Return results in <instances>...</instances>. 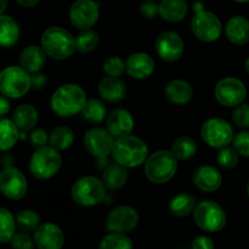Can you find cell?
Returning a JSON list of instances; mask_svg holds the SVG:
<instances>
[{
  "instance_id": "cell-2",
  "label": "cell",
  "mask_w": 249,
  "mask_h": 249,
  "mask_svg": "<svg viewBox=\"0 0 249 249\" xmlns=\"http://www.w3.org/2000/svg\"><path fill=\"white\" fill-rule=\"evenodd\" d=\"M41 48L46 56L53 60L62 61L71 57L77 50L75 38L62 27H49L41 36Z\"/></svg>"
},
{
  "instance_id": "cell-45",
  "label": "cell",
  "mask_w": 249,
  "mask_h": 249,
  "mask_svg": "<svg viewBox=\"0 0 249 249\" xmlns=\"http://www.w3.org/2000/svg\"><path fill=\"white\" fill-rule=\"evenodd\" d=\"M192 249H214V242L207 236H198L192 242Z\"/></svg>"
},
{
  "instance_id": "cell-30",
  "label": "cell",
  "mask_w": 249,
  "mask_h": 249,
  "mask_svg": "<svg viewBox=\"0 0 249 249\" xmlns=\"http://www.w3.org/2000/svg\"><path fill=\"white\" fill-rule=\"evenodd\" d=\"M19 139V129L14 121L0 118V151H9L16 145Z\"/></svg>"
},
{
  "instance_id": "cell-4",
  "label": "cell",
  "mask_w": 249,
  "mask_h": 249,
  "mask_svg": "<svg viewBox=\"0 0 249 249\" xmlns=\"http://www.w3.org/2000/svg\"><path fill=\"white\" fill-rule=\"evenodd\" d=\"M177 170L178 158L172 151H156L145 162V175L153 184H165L174 178Z\"/></svg>"
},
{
  "instance_id": "cell-33",
  "label": "cell",
  "mask_w": 249,
  "mask_h": 249,
  "mask_svg": "<svg viewBox=\"0 0 249 249\" xmlns=\"http://www.w3.org/2000/svg\"><path fill=\"white\" fill-rule=\"evenodd\" d=\"M172 151L175 157L180 160H189L197 153V145L190 136H180L173 142Z\"/></svg>"
},
{
  "instance_id": "cell-17",
  "label": "cell",
  "mask_w": 249,
  "mask_h": 249,
  "mask_svg": "<svg viewBox=\"0 0 249 249\" xmlns=\"http://www.w3.org/2000/svg\"><path fill=\"white\" fill-rule=\"evenodd\" d=\"M34 243L38 249H62L65 235L60 226L53 223H43L34 231Z\"/></svg>"
},
{
  "instance_id": "cell-31",
  "label": "cell",
  "mask_w": 249,
  "mask_h": 249,
  "mask_svg": "<svg viewBox=\"0 0 249 249\" xmlns=\"http://www.w3.org/2000/svg\"><path fill=\"white\" fill-rule=\"evenodd\" d=\"M83 118L91 124H99L106 119L107 107L101 100L90 99L87 100L82 109Z\"/></svg>"
},
{
  "instance_id": "cell-49",
  "label": "cell",
  "mask_w": 249,
  "mask_h": 249,
  "mask_svg": "<svg viewBox=\"0 0 249 249\" xmlns=\"http://www.w3.org/2000/svg\"><path fill=\"white\" fill-rule=\"evenodd\" d=\"M7 7V0H0V15L4 14Z\"/></svg>"
},
{
  "instance_id": "cell-5",
  "label": "cell",
  "mask_w": 249,
  "mask_h": 249,
  "mask_svg": "<svg viewBox=\"0 0 249 249\" xmlns=\"http://www.w3.org/2000/svg\"><path fill=\"white\" fill-rule=\"evenodd\" d=\"M194 10L195 15L191 19V31L195 36L204 43H213L218 40L223 31L218 16L213 12L204 10L201 1L195 2Z\"/></svg>"
},
{
  "instance_id": "cell-12",
  "label": "cell",
  "mask_w": 249,
  "mask_h": 249,
  "mask_svg": "<svg viewBox=\"0 0 249 249\" xmlns=\"http://www.w3.org/2000/svg\"><path fill=\"white\" fill-rule=\"evenodd\" d=\"M215 99L225 107H236L242 104L247 96V89L242 80L233 77L221 79L215 87Z\"/></svg>"
},
{
  "instance_id": "cell-16",
  "label": "cell",
  "mask_w": 249,
  "mask_h": 249,
  "mask_svg": "<svg viewBox=\"0 0 249 249\" xmlns=\"http://www.w3.org/2000/svg\"><path fill=\"white\" fill-rule=\"evenodd\" d=\"M158 56L167 62H177L185 51V44L177 32L167 31L160 33L155 41Z\"/></svg>"
},
{
  "instance_id": "cell-42",
  "label": "cell",
  "mask_w": 249,
  "mask_h": 249,
  "mask_svg": "<svg viewBox=\"0 0 249 249\" xmlns=\"http://www.w3.org/2000/svg\"><path fill=\"white\" fill-rule=\"evenodd\" d=\"M36 243H34V238H32L28 235V232H16L11 240V247L12 249H33Z\"/></svg>"
},
{
  "instance_id": "cell-14",
  "label": "cell",
  "mask_w": 249,
  "mask_h": 249,
  "mask_svg": "<svg viewBox=\"0 0 249 249\" xmlns=\"http://www.w3.org/2000/svg\"><path fill=\"white\" fill-rule=\"evenodd\" d=\"M139 214L130 206H119L112 209L106 219V230L108 232L128 233L139 224Z\"/></svg>"
},
{
  "instance_id": "cell-25",
  "label": "cell",
  "mask_w": 249,
  "mask_h": 249,
  "mask_svg": "<svg viewBox=\"0 0 249 249\" xmlns=\"http://www.w3.org/2000/svg\"><path fill=\"white\" fill-rule=\"evenodd\" d=\"M126 169L128 168L117 162L114 164L107 165L106 169L102 173L101 179L106 189L111 190V191L122 189L128 180V170Z\"/></svg>"
},
{
  "instance_id": "cell-37",
  "label": "cell",
  "mask_w": 249,
  "mask_h": 249,
  "mask_svg": "<svg viewBox=\"0 0 249 249\" xmlns=\"http://www.w3.org/2000/svg\"><path fill=\"white\" fill-rule=\"evenodd\" d=\"M77 41V50L83 53L94 51L99 45V34L92 29H84L75 39Z\"/></svg>"
},
{
  "instance_id": "cell-43",
  "label": "cell",
  "mask_w": 249,
  "mask_h": 249,
  "mask_svg": "<svg viewBox=\"0 0 249 249\" xmlns=\"http://www.w3.org/2000/svg\"><path fill=\"white\" fill-rule=\"evenodd\" d=\"M140 12L145 18H155L157 15H160V2L156 0H143L140 6Z\"/></svg>"
},
{
  "instance_id": "cell-46",
  "label": "cell",
  "mask_w": 249,
  "mask_h": 249,
  "mask_svg": "<svg viewBox=\"0 0 249 249\" xmlns=\"http://www.w3.org/2000/svg\"><path fill=\"white\" fill-rule=\"evenodd\" d=\"M31 80H32V88L36 90L44 89L46 83H48V78H46V75L40 72L33 73V74L31 75Z\"/></svg>"
},
{
  "instance_id": "cell-24",
  "label": "cell",
  "mask_w": 249,
  "mask_h": 249,
  "mask_svg": "<svg viewBox=\"0 0 249 249\" xmlns=\"http://www.w3.org/2000/svg\"><path fill=\"white\" fill-rule=\"evenodd\" d=\"M225 34L235 45H246L249 43V19L243 16H233L225 26Z\"/></svg>"
},
{
  "instance_id": "cell-6",
  "label": "cell",
  "mask_w": 249,
  "mask_h": 249,
  "mask_svg": "<svg viewBox=\"0 0 249 249\" xmlns=\"http://www.w3.org/2000/svg\"><path fill=\"white\" fill-rule=\"evenodd\" d=\"M62 157L60 151L51 146H43L36 148L29 160V170L36 179L48 180L55 177L61 169Z\"/></svg>"
},
{
  "instance_id": "cell-13",
  "label": "cell",
  "mask_w": 249,
  "mask_h": 249,
  "mask_svg": "<svg viewBox=\"0 0 249 249\" xmlns=\"http://www.w3.org/2000/svg\"><path fill=\"white\" fill-rule=\"evenodd\" d=\"M28 191L26 177L15 167H5L0 172V192L9 199L18 201Z\"/></svg>"
},
{
  "instance_id": "cell-20",
  "label": "cell",
  "mask_w": 249,
  "mask_h": 249,
  "mask_svg": "<svg viewBox=\"0 0 249 249\" xmlns=\"http://www.w3.org/2000/svg\"><path fill=\"white\" fill-rule=\"evenodd\" d=\"M195 186L203 192H214L223 184L221 173L212 165H202L195 170L192 175Z\"/></svg>"
},
{
  "instance_id": "cell-32",
  "label": "cell",
  "mask_w": 249,
  "mask_h": 249,
  "mask_svg": "<svg viewBox=\"0 0 249 249\" xmlns=\"http://www.w3.org/2000/svg\"><path fill=\"white\" fill-rule=\"evenodd\" d=\"M74 142V134L68 126H57L49 135V143L57 151H65Z\"/></svg>"
},
{
  "instance_id": "cell-23",
  "label": "cell",
  "mask_w": 249,
  "mask_h": 249,
  "mask_svg": "<svg viewBox=\"0 0 249 249\" xmlns=\"http://www.w3.org/2000/svg\"><path fill=\"white\" fill-rule=\"evenodd\" d=\"M46 61V53L43 48L36 45H29L22 50L19 55V66L24 71L33 74V73L40 72L41 68L44 67Z\"/></svg>"
},
{
  "instance_id": "cell-9",
  "label": "cell",
  "mask_w": 249,
  "mask_h": 249,
  "mask_svg": "<svg viewBox=\"0 0 249 249\" xmlns=\"http://www.w3.org/2000/svg\"><path fill=\"white\" fill-rule=\"evenodd\" d=\"M194 220L201 230L218 232L226 225V214L216 202L203 201L197 203L194 211Z\"/></svg>"
},
{
  "instance_id": "cell-15",
  "label": "cell",
  "mask_w": 249,
  "mask_h": 249,
  "mask_svg": "<svg viewBox=\"0 0 249 249\" xmlns=\"http://www.w3.org/2000/svg\"><path fill=\"white\" fill-rule=\"evenodd\" d=\"M100 16L99 4L94 0H75L70 9V19L78 29H90Z\"/></svg>"
},
{
  "instance_id": "cell-18",
  "label": "cell",
  "mask_w": 249,
  "mask_h": 249,
  "mask_svg": "<svg viewBox=\"0 0 249 249\" xmlns=\"http://www.w3.org/2000/svg\"><path fill=\"white\" fill-rule=\"evenodd\" d=\"M134 125L135 123L131 113L123 108L113 109L106 118V129L114 136V139L130 135Z\"/></svg>"
},
{
  "instance_id": "cell-10",
  "label": "cell",
  "mask_w": 249,
  "mask_h": 249,
  "mask_svg": "<svg viewBox=\"0 0 249 249\" xmlns=\"http://www.w3.org/2000/svg\"><path fill=\"white\" fill-rule=\"evenodd\" d=\"M233 129L229 122L221 118H211L201 128V138L209 147L223 148L233 140Z\"/></svg>"
},
{
  "instance_id": "cell-7",
  "label": "cell",
  "mask_w": 249,
  "mask_h": 249,
  "mask_svg": "<svg viewBox=\"0 0 249 249\" xmlns=\"http://www.w3.org/2000/svg\"><path fill=\"white\" fill-rule=\"evenodd\" d=\"M71 196L78 206L94 207L106 197V186L99 178L83 177L73 184Z\"/></svg>"
},
{
  "instance_id": "cell-21",
  "label": "cell",
  "mask_w": 249,
  "mask_h": 249,
  "mask_svg": "<svg viewBox=\"0 0 249 249\" xmlns=\"http://www.w3.org/2000/svg\"><path fill=\"white\" fill-rule=\"evenodd\" d=\"M99 94L105 101L107 102H119L125 99L126 96V85L121 78L108 77L106 75L102 78L99 83Z\"/></svg>"
},
{
  "instance_id": "cell-29",
  "label": "cell",
  "mask_w": 249,
  "mask_h": 249,
  "mask_svg": "<svg viewBox=\"0 0 249 249\" xmlns=\"http://www.w3.org/2000/svg\"><path fill=\"white\" fill-rule=\"evenodd\" d=\"M19 38V28L14 18L0 15V46L10 48L15 45Z\"/></svg>"
},
{
  "instance_id": "cell-22",
  "label": "cell",
  "mask_w": 249,
  "mask_h": 249,
  "mask_svg": "<svg viewBox=\"0 0 249 249\" xmlns=\"http://www.w3.org/2000/svg\"><path fill=\"white\" fill-rule=\"evenodd\" d=\"M164 95L172 104L182 106L189 104L194 97V88L184 79H173L165 85Z\"/></svg>"
},
{
  "instance_id": "cell-26",
  "label": "cell",
  "mask_w": 249,
  "mask_h": 249,
  "mask_svg": "<svg viewBox=\"0 0 249 249\" xmlns=\"http://www.w3.org/2000/svg\"><path fill=\"white\" fill-rule=\"evenodd\" d=\"M187 4L185 0H160V16L168 22H180L187 15Z\"/></svg>"
},
{
  "instance_id": "cell-39",
  "label": "cell",
  "mask_w": 249,
  "mask_h": 249,
  "mask_svg": "<svg viewBox=\"0 0 249 249\" xmlns=\"http://www.w3.org/2000/svg\"><path fill=\"white\" fill-rule=\"evenodd\" d=\"M104 72L108 77H121L124 72H126L125 61L119 56H109L104 62Z\"/></svg>"
},
{
  "instance_id": "cell-11",
  "label": "cell",
  "mask_w": 249,
  "mask_h": 249,
  "mask_svg": "<svg viewBox=\"0 0 249 249\" xmlns=\"http://www.w3.org/2000/svg\"><path fill=\"white\" fill-rule=\"evenodd\" d=\"M114 136L107 129L94 126L84 135V146L88 152L97 160H105L111 155L114 145Z\"/></svg>"
},
{
  "instance_id": "cell-27",
  "label": "cell",
  "mask_w": 249,
  "mask_h": 249,
  "mask_svg": "<svg viewBox=\"0 0 249 249\" xmlns=\"http://www.w3.org/2000/svg\"><path fill=\"white\" fill-rule=\"evenodd\" d=\"M38 111L32 105H21L16 108L14 113V123L16 124L19 131L32 130L38 123Z\"/></svg>"
},
{
  "instance_id": "cell-44",
  "label": "cell",
  "mask_w": 249,
  "mask_h": 249,
  "mask_svg": "<svg viewBox=\"0 0 249 249\" xmlns=\"http://www.w3.org/2000/svg\"><path fill=\"white\" fill-rule=\"evenodd\" d=\"M31 142H32V145L36 146V148L46 146V143L49 142L48 133H46V131L41 128L36 129V130L32 131V134H31Z\"/></svg>"
},
{
  "instance_id": "cell-8",
  "label": "cell",
  "mask_w": 249,
  "mask_h": 249,
  "mask_svg": "<svg viewBox=\"0 0 249 249\" xmlns=\"http://www.w3.org/2000/svg\"><path fill=\"white\" fill-rule=\"evenodd\" d=\"M31 74L21 66H10L0 72V91L10 99H19L31 90Z\"/></svg>"
},
{
  "instance_id": "cell-47",
  "label": "cell",
  "mask_w": 249,
  "mask_h": 249,
  "mask_svg": "<svg viewBox=\"0 0 249 249\" xmlns=\"http://www.w3.org/2000/svg\"><path fill=\"white\" fill-rule=\"evenodd\" d=\"M10 111V101L5 95H0V118L7 114Z\"/></svg>"
},
{
  "instance_id": "cell-51",
  "label": "cell",
  "mask_w": 249,
  "mask_h": 249,
  "mask_svg": "<svg viewBox=\"0 0 249 249\" xmlns=\"http://www.w3.org/2000/svg\"><path fill=\"white\" fill-rule=\"evenodd\" d=\"M233 1H237V2H249V0H233Z\"/></svg>"
},
{
  "instance_id": "cell-50",
  "label": "cell",
  "mask_w": 249,
  "mask_h": 249,
  "mask_svg": "<svg viewBox=\"0 0 249 249\" xmlns=\"http://www.w3.org/2000/svg\"><path fill=\"white\" fill-rule=\"evenodd\" d=\"M245 67H246V71H247V73H248V74H249V56H248V58H247V60H246Z\"/></svg>"
},
{
  "instance_id": "cell-35",
  "label": "cell",
  "mask_w": 249,
  "mask_h": 249,
  "mask_svg": "<svg viewBox=\"0 0 249 249\" xmlns=\"http://www.w3.org/2000/svg\"><path fill=\"white\" fill-rule=\"evenodd\" d=\"M16 219V225L18 229L24 232H29V231H36L38 226L41 224L40 215L36 212L31 211V209H23L17 213L15 216Z\"/></svg>"
},
{
  "instance_id": "cell-48",
  "label": "cell",
  "mask_w": 249,
  "mask_h": 249,
  "mask_svg": "<svg viewBox=\"0 0 249 249\" xmlns=\"http://www.w3.org/2000/svg\"><path fill=\"white\" fill-rule=\"evenodd\" d=\"M40 0H16L17 4L22 7H32L36 6Z\"/></svg>"
},
{
  "instance_id": "cell-36",
  "label": "cell",
  "mask_w": 249,
  "mask_h": 249,
  "mask_svg": "<svg viewBox=\"0 0 249 249\" xmlns=\"http://www.w3.org/2000/svg\"><path fill=\"white\" fill-rule=\"evenodd\" d=\"M99 249H133V242L125 233L109 232L101 240Z\"/></svg>"
},
{
  "instance_id": "cell-40",
  "label": "cell",
  "mask_w": 249,
  "mask_h": 249,
  "mask_svg": "<svg viewBox=\"0 0 249 249\" xmlns=\"http://www.w3.org/2000/svg\"><path fill=\"white\" fill-rule=\"evenodd\" d=\"M232 121L238 128H248L249 126V105L240 104L235 107L232 112Z\"/></svg>"
},
{
  "instance_id": "cell-19",
  "label": "cell",
  "mask_w": 249,
  "mask_h": 249,
  "mask_svg": "<svg viewBox=\"0 0 249 249\" xmlns=\"http://www.w3.org/2000/svg\"><path fill=\"white\" fill-rule=\"evenodd\" d=\"M126 73L138 80L147 79L155 72V61L148 53H131L125 61Z\"/></svg>"
},
{
  "instance_id": "cell-41",
  "label": "cell",
  "mask_w": 249,
  "mask_h": 249,
  "mask_svg": "<svg viewBox=\"0 0 249 249\" xmlns=\"http://www.w3.org/2000/svg\"><path fill=\"white\" fill-rule=\"evenodd\" d=\"M233 148L238 152V155L243 157H249V131H240L233 136L232 140Z\"/></svg>"
},
{
  "instance_id": "cell-28",
  "label": "cell",
  "mask_w": 249,
  "mask_h": 249,
  "mask_svg": "<svg viewBox=\"0 0 249 249\" xmlns=\"http://www.w3.org/2000/svg\"><path fill=\"white\" fill-rule=\"evenodd\" d=\"M197 206L196 198L190 194H178L170 199L169 202V212L172 215L177 218H184L194 213L195 208Z\"/></svg>"
},
{
  "instance_id": "cell-34",
  "label": "cell",
  "mask_w": 249,
  "mask_h": 249,
  "mask_svg": "<svg viewBox=\"0 0 249 249\" xmlns=\"http://www.w3.org/2000/svg\"><path fill=\"white\" fill-rule=\"evenodd\" d=\"M16 219L6 208H0V243L11 242L16 233Z\"/></svg>"
},
{
  "instance_id": "cell-38",
  "label": "cell",
  "mask_w": 249,
  "mask_h": 249,
  "mask_svg": "<svg viewBox=\"0 0 249 249\" xmlns=\"http://www.w3.org/2000/svg\"><path fill=\"white\" fill-rule=\"evenodd\" d=\"M219 165L224 169H233L236 165L238 164V160H240V155H238L237 151L235 148L231 147H223L220 148L218 153V157H216Z\"/></svg>"
},
{
  "instance_id": "cell-52",
  "label": "cell",
  "mask_w": 249,
  "mask_h": 249,
  "mask_svg": "<svg viewBox=\"0 0 249 249\" xmlns=\"http://www.w3.org/2000/svg\"><path fill=\"white\" fill-rule=\"evenodd\" d=\"M247 194H248V196H249V181H248V184H247Z\"/></svg>"
},
{
  "instance_id": "cell-3",
  "label": "cell",
  "mask_w": 249,
  "mask_h": 249,
  "mask_svg": "<svg viewBox=\"0 0 249 249\" xmlns=\"http://www.w3.org/2000/svg\"><path fill=\"white\" fill-rule=\"evenodd\" d=\"M111 155L117 163L125 168H136L147 160L148 147L138 136L126 135L116 139Z\"/></svg>"
},
{
  "instance_id": "cell-1",
  "label": "cell",
  "mask_w": 249,
  "mask_h": 249,
  "mask_svg": "<svg viewBox=\"0 0 249 249\" xmlns=\"http://www.w3.org/2000/svg\"><path fill=\"white\" fill-rule=\"evenodd\" d=\"M87 102L84 89L77 84H63L53 91L50 105L53 113L58 117H72L82 112Z\"/></svg>"
}]
</instances>
